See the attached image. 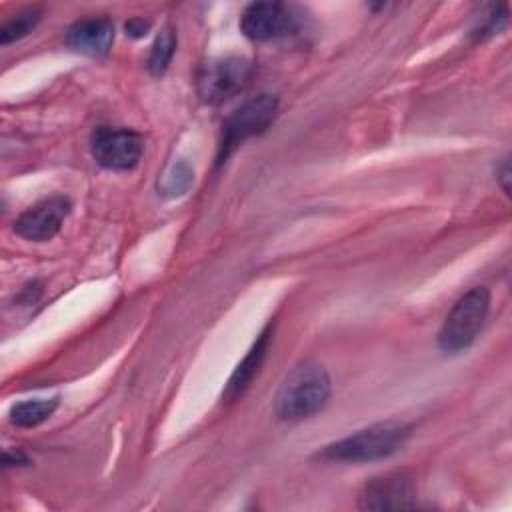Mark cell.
<instances>
[{
	"mask_svg": "<svg viewBox=\"0 0 512 512\" xmlns=\"http://www.w3.org/2000/svg\"><path fill=\"white\" fill-rule=\"evenodd\" d=\"M56 408H58V398L24 400L10 408V422L20 428H32L48 420Z\"/></svg>",
	"mask_w": 512,
	"mask_h": 512,
	"instance_id": "obj_12",
	"label": "cell"
},
{
	"mask_svg": "<svg viewBox=\"0 0 512 512\" xmlns=\"http://www.w3.org/2000/svg\"><path fill=\"white\" fill-rule=\"evenodd\" d=\"M174 50H176V34L170 26H166L154 40L152 48H150V54H148V60H146V68L152 76H162L168 66H170V60L174 56Z\"/></svg>",
	"mask_w": 512,
	"mask_h": 512,
	"instance_id": "obj_13",
	"label": "cell"
},
{
	"mask_svg": "<svg viewBox=\"0 0 512 512\" xmlns=\"http://www.w3.org/2000/svg\"><path fill=\"white\" fill-rule=\"evenodd\" d=\"M70 214V200L64 196H50L14 220V232L24 240L44 242L58 234L64 218Z\"/></svg>",
	"mask_w": 512,
	"mask_h": 512,
	"instance_id": "obj_9",
	"label": "cell"
},
{
	"mask_svg": "<svg viewBox=\"0 0 512 512\" xmlns=\"http://www.w3.org/2000/svg\"><path fill=\"white\" fill-rule=\"evenodd\" d=\"M20 464H28V458L24 452H20V450L4 452V466H20Z\"/></svg>",
	"mask_w": 512,
	"mask_h": 512,
	"instance_id": "obj_19",
	"label": "cell"
},
{
	"mask_svg": "<svg viewBox=\"0 0 512 512\" xmlns=\"http://www.w3.org/2000/svg\"><path fill=\"white\" fill-rule=\"evenodd\" d=\"M410 426L402 422H378L362 428L318 452L324 462H372L396 454L408 440Z\"/></svg>",
	"mask_w": 512,
	"mask_h": 512,
	"instance_id": "obj_2",
	"label": "cell"
},
{
	"mask_svg": "<svg viewBox=\"0 0 512 512\" xmlns=\"http://www.w3.org/2000/svg\"><path fill=\"white\" fill-rule=\"evenodd\" d=\"M278 114V98L272 94H258L244 104H240L222 124V138L218 146V166H222L232 152L244 144L248 138H254L268 130Z\"/></svg>",
	"mask_w": 512,
	"mask_h": 512,
	"instance_id": "obj_4",
	"label": "cell"
},
{
	"mask_svg": "<svg viewBox=\"0 0 512 512\" xmlns=\"http://www.w3.org/2000/svg\"><path fill=\"white\" fill-rule=\"evenodd\" d=\"M192 176L194 174L186 162L174 164L162 182V194H166L170 198L184 194L192 184Z\"/></svg>",
	"mask_w": 512,
	"mask_h": 512,
	"instance_id": "obj_15",
	"label": "cell"
},
{
	"mask_svg": "<svg viewBox=\"0 0 512 512\" xmlns=\"http://www.w3.org/2000/svg\"><path fill=\"white\" fill-rule=\"evenodd\" d=\"M328 398L330 378L326 370L314 362H302L282 380L274 410L282 420H302L322 410Z\"/></svg>",
	"mask_w": 512,
	"mask_h": 512,
	"instance_id": "obj_1",
	"label": "cell"
},
{
	"mask_svg": "<svg viewBox=\"0 0 512 512\" xmlns=\"http://www.w3.org/2000/svg\"><path fill=\"white\" fill-rule=\"evenodd\" d=\"M92 156L106 170H132L142 156V138L128 128H98L92 136Z\"/></svg>",
	"mask_w": 512,
	"mask_h": 512,
	"instance_id": "obj_6",
	"label": "cell"
},
{
	"mask_svg": "<svg viewBox=\"0 0 512 512\" xmlns=\"http://www.w3.org/2000/svg\"><path fill=\"white\" fill-rule=\"evenodd\" d=\"M42 18V10L38 8H26V10H20L18 14H14V18H10L2 28H0V44H10V42H16L24 36H28L36 24L40 22Z\"/></svg>",
	"mask_w": 512,
	"mask_h": 512,
	"instance_id": "obj_14",
	"label": "cell"
},
{
	"mask_svg": "<svg viewBox=\"0 0 512 512\" xmlns=\"http://www.w3.org/2000/svg\"><path fill=\"white\" fill-rule=\"evenodd\" d=\"M416 486L408 472H388L368 480L360 492L362 510H402L416 506Z\"/></svg>",
	"mask_w": 512,
	"mask_h": 512,
	"instance_id": "obj_7",
	"label": "cell"
},
{
	"mask_svg": "<svg viewBox=\"0 0 512 512\" xmlns=\"http://www.w3.org/2000/svg\"><path fill=\"white\" fill-rule=\"evenodd\" d=\"M508 20V8L506 4H500V6H488V12L482 14V20L478 22V26L474 28V34L484 38V36H490L494 32H498Z\"/></svg>",
	"mask_w": 512,
	"mask_h": 512,
	"instance_id": "obj_16",
	"label": "cell"
},
{
	"mask_svg": "<svg viewBox=\"0 0 512 512\" xmlns=\"http://www.w3.org/2000/svg\"><path fill=\"white\" fill-rule=\"evenodd\" d=\"M490 310V292L486 286H474L462 294L448 312L440 332L438 346L444 352L456 354L466 350L484 326Z\"/></svg>",
	"mask_w": 512,
	"mask_h": 512,
	"instance_id": "obj_3",
	"label": "cell"
},
{
	"mask_svg": "<svg viewBox=\"0 0 512 512\" xmlns=\"http://www.w3.org/2000/svg\"><path fill=\"white\" fill-rule=\"evenodd\" d=\"M496 180L500 184V188L504 190V194H510V162H508V156L502 158L500 166L496 168Z\"/></svg>",
	"mask_w": 512,
	"mask_h": 512,
	"instance_id": "obj_18",
	"label": "cell"
},
{
	"mask_svg": "<svg viewBox=\"0 0 512 512\" xmlns=\"http://www.w3.org/2000/svg\"><path fill=\"white\" fill-rule=\"evenodd\" d=\"M114 40V24L106 16L74 22L66 32V44L88 56H104Z\"/></svg>",
	"mask_w": 512,
	"mask_h": 512,
	"instance_id": "obj_10",
	"label": "cell"
},
{
	"mask_svg": "<svg viewBox=\"0 0 512 512\" xmlns=\"http://www.w3.org/2000/svg\"><path fill=\"white\" fill-rule=\"evenodd\" d=\"M294 28L296 16L280 2H254L246 6L240 16V30L246 38L256 42L288 36L294 32Z\"/></svg>",
	"mask_w": 512,
	"mask_h": 512,
	"instance_id": "obj_8",
	"label": "cell"
},
{
	"mask_svg": "<svg viewBox=\"0 0 512 512\" xmlns=\"http://www.w3.org/2000/svg\"><path fill=\"white\" fill-rule=\"evenodd\" d=\"M252 76L250 60L226 56L210 62L198 78V94L206 104H222L242 92Z\"/></svg>",
	"mask_w": 512,
	"mask_h": 512,
	"instance_id": "obj_5",
	"label": "cell"
},
{
	"mask_svg": "<svg viewBox=\"0 0 512 512\" xmlns=\"http://www.w3.org/2000/svg\"><path fill=\"white\" fill-rule=\"evenodd\" d=\"M270 338H272V328L266 326L260 336L256 338V342L252 344V348L248 350V354L242 358V362L236 366V370L232 372L224 392H222V398L226 402H232L236 400L238 396H242L248 386L252 384L254 376L260 372V366L266 358V352H268V346H270Z\"/></svg>",
	"mask_w": 512,
	"mask_h": 512,
	"instance_id": "obj_11",
	"label": "cell"
},
{
	"mask_svg": "<svg viewBox=\"0 0 512 512\" xmlns=\"http://www.w3.org/2000/svg\"><path fill=\"white\" fill-rule=\"evenodd\" d=\"M150 30V22L144 18H132L130 22H126V34L132 38H140Z\"/></svg>",
	"mask_w": 512,
	"mask_h": 512,
	"instance_id": "obj_17",
	"label": "cell"
}]
</instances>
